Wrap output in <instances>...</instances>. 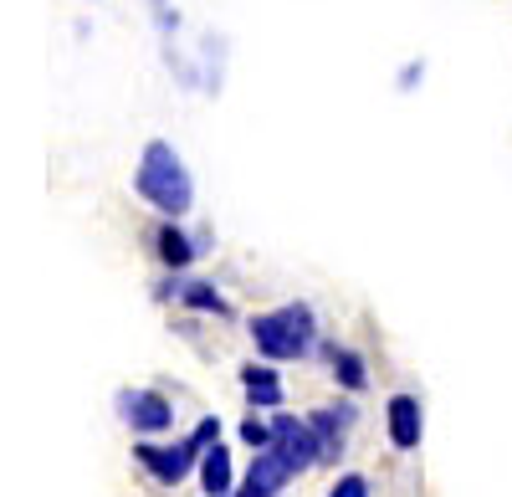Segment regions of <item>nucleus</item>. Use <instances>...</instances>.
<instances>
[{
  "label": "nucleus",
  "instance_id": "obj_1",
  "mask_svg": "<svg viewBox=\"0 0 512 497\" xmlns=\"http://www.w3.org/2000/svg\"><path fill=\"white\" fill-rule=\"evenodd\" d=\"M134 190L154 205L159 216H169V221H180L190 205H195V185H190L185 159L175 154V144H164V139H154L144 149L139 170H134Z\"/></svg>",
  "mask_w": 512,
  "mask_h": 497
},
{
  "label": "nucleus",
  "instance_id": "obj_2",
  "mask_svg": "<svg viewBox=\"0 0 512 497\" xmlns=\"http://www.w3.org/2000/svg\"><path fill=\"white\" fill-rule=\"evenodd\" d=\"M251 344L262 359H308L318 344V318L308 303H287L277 313H256L251 318Z\"/></svg>",
  "mask_w": 512,
  "mask_h": 497
},
{
  "label": "nucleus",
  "instance_id": "obj_3",
  "mask_svg": "<svg viewBox=\"0 0 512 497\" xmlns=\"http://www.w3.org/2000/svg\"><path fill=\"white\" fill-rule=\"evenodd\" d=\"M134 457H139V467L159 482V487H180L195 467H200V457H205V446L195 441V431L185 436V441H175V446H154V441H144V446H134Z\"/></svg>",
  "mask_w": 512,
  "mask_h": 497
},
{
  "label": "nucleus",
  "instance_id": "obj_4",
  "mask_svg": "<svg viewBox=\"0 0 512 497\" xmlns=\"http://www.w3.org/2000/svg\"><path fill=\"white\" fill-rule=\"evenodd\" d=\"M272 451H282V462L292 472H308V467L323 462V446H318L313 421H297V416H287V410L272 416Z\"/></svg>",
  "mask_w": 512,
  "mask_h": 497
},
{
  "label": "nucleus",
  "instance_id": "obj_5",
  "mask_svg": "<svg viewBox=\"0 0 512 497\" xmlns=\"http://www.w3.org/2000/svg\"><path fill=\"white\" fill-rule=\"evenodd\" d=\"M118 410H123V421L134 426L139 436H159V431L175 426V405H169L159 390H123Z\"/></svg>",
  "mask_w": 512,
  "mask_h": 497
},
{
  "label": "nucleus",
  "instance_id": "obj_6",
  "mask_svg": "<svg viewBox=\"0 0 512 497\" xmlns=\"http://www.w3.org/2000/svg\"><path fill=\"white\" fill-rule=\"evenodd\" d=\"M313 431H318V446H323V462H338L344 457V441H349V431H354V421H359V410L354 405H323V410H313Z\"/></svg>",
  "mask_w": 512,
  "mask_h": 497
},
{
  "label": "nucleus",
  "instance_id": "obj_7",
  "mask_svg": "<svg viewBox=\"0 0 512 497\" xmlns=\"http://www.w3.org/2000/svg\"><path fill=\"white\" fill-rule=\"evenodd\" d=\"M297 472L282 462V451H256V457H251V472H246V482H241V492L236 497H277L287 482H292Z\"/></svg>",
  "mask_w": 512,
  "mask_h": 497
},
{
  "label": "nucleus",
  "instance_id": "obj_8",
  "mask_svg": "<svg viewBox=\"0 0 512 497\" xmlns=\"http://www.w3.org/2000/svg\"><path fill=\"white\" fill-rule=\"evenodd\" d=\"M384 421H390V441L400 451H415L420 436H425V416H420V400L415 395H395L390 410H384Z\"/></svg>",
  "mask_w": 512,
  "mask_h": 497
},
{
  "label": "nucleus",
  "instance_id": "obj_9",
  "mask_svg": "<svg viewBox=\"0 0 512 497\" xmlns=\"http://www.w3.org/2000/svg\"><path fill=\"white\" fill-rule=\"evenodd\" d=\"M164 298H180L185 308L195 313H216V318H231V303L216 293V282H169Z\"/></svg>",
  "mask_w": 512,
  "mask_h": 497
},
{
  "label": "nucleus",
  "instance_id": "obj_10",
  "mask_svg": "<svg viewBox=\"0 0 512 497\" xmlns=\"http://www.w3.org/2000/svg\"><path fill=\"white\" fill-rule=\"evenodd\" d=\"M241 390H246V400L256 410H277L282 405V380H277V369H267V364H246L241 369Z\"/></svg>",
  "mask_w": 512,
  "mask_h": 497
},
{
  "label": "nucleus",
  "instance_id": "obj_11",
  "mask_svg": "<svg viewBox=\"0 0 512 497\" xmlns=\"http://www.w3.org/2000/svg\"><path fill=\"white\" fill-rule=\"evenodd\" d=\"M154 241H159V262H164L169 272H185V267L195 262V252H200V246H195V241H190V236H185L175 221L159 226V236H154Z\"/></svg>",
  "mask_w": 512,
  "mask_h": 497
},
{
  "label": "nucleus",
  "instance_id": "obj_12",
  "mask_svg": "<svg viewBox=\"0 0 512 497\" xmlns=\"http://www.w3.org/2000/svg\"><path fill=\"white\" fill-rule=\"evenodd\" d=\"M328 364H333V380L344 385V390H354V395H359V390L369 385L364 354H354V349H338V344H333V349H328Z\"/></svg>",
  "mask_w": 512,
  "mask_h": 497
},
{
  "label": "nucleus",
  "instance_id": "obj_13",
  "mask_svg": "<svg viewBox=\"0 0 512 497\" xmlns=\"http://www.w3.org/2000/svg\"><path fill=\"white\" fill-rule=\"evenodd\" d=\"M231 451L216 441V446H205V457H200V482H205V492H231Z\"/></svg>",
  "mask_w": 512,
  "mask_h": 497
},
{
  "label": "nucleus",
  "instance_id": "obj_14",
  "mask_svg": "<svg viewBox=\"0 0 512 497\" xmlns=\"http://www.w3.org/2000/svg\"><path fill=\"white\" fill-rule=\"evenodd\" d=\"M241 441H246L251 451H267V446H272V421H256V416L241 421Z\"/></svg>",
  "mask_w": 512,
  "mask_h": 497
},
{
  "label": "nucleus",
  "instance_id": "obj_15",
  "mask_svg": "<svg viewBox=\"0 0 512 497\" xmlns=\"http://www.w3.org/2000/svg\"><path fill=\"white\" fill-rule=\"evenodd\" d=\"M328 497H369V482H364L359 472H349V477H338V482L328 487Z\"/></svg>",
  "mask_w": 512,
  "mask_h": 497
},
{
  "label": "nucleus",
  "instance_id": "obj_16",
  "mask_svg": "<svg viewBox=\"0 0 512 497\" xmlns=\"http://www.w3.org/2000/svg\"><path fill=\"white\" fill-rule=\"evenodd\" d=\"M195 441H200V446H216V441H221V421H216V416H205V421L195 426Z\"/></svg>",
  "mask_w": 512,
  "mask_h": 497
},
{
  "label": "nucleus",
  "instance_id": "obj_17",
  "mask_svg": "<svg viewBox=\"0 0 512 497\" xmlns=\"http://www.w3.org/2000/svg\"><path fill=\"white\" fill-rule=\"evenodd\" d=\"M205 497H231V492H205Z\"/></svg>",
  "mask_w": 512,
  "mask_h": 497
}]
</instances>
